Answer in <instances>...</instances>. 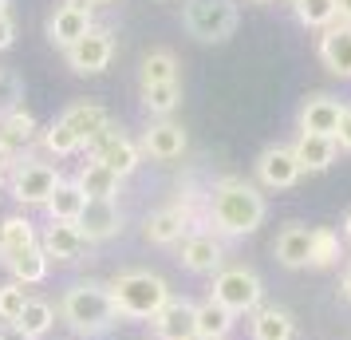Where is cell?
<instances>
[{
  "instance_id": "1",
  "label": "cell",
  "mask_w": 351,
  "mask_h": 340,
  "mask_svg": "<svg viewBox=\"0 0 351 340\" xmlns=\"http://www.w3.org/2000/svg\"><path fill=\"white\" fill-rule=\"evenodd\" d=\"M209 222L229 238H245L265 222V194L237 179L217 182L209 194Z\"/></svg>"
},
{
  "instance_id": "2",
  "label": "cell",
  "mask_w": 351,
  "mask_h": 340,
  "mask_svg": "<svg viewBox=\"0 0 351 340\" xmlns=\"http://www.w3.org/2000/svg\"><path fill=\"white\" fill-rule=\"evenodd\" d=\"M107 289H111V301L119 308V317H130V321H154L158 308L170 301V285L158 273H150V269L119 273Z\"/></svg>"
},
{
  "instance_id": "3",
  "label": "cell",
  "mask_w": 351,
  "mask_h": 340,
  "mask_svg": "<svg viewBox=\"0 0 351 340\" xmlns=\"http://www.w3.org/2000/svg\"><path fill=\"white\" fill-rule=\"evenodd\" d=\"M64 321L83 332V337H99V332H107L114 321H119V308L111 301V289L107 285H95V281H80V285H71L64 293Z\"/></svg>"
},
{
  "instance_id": "4",
  "label": "cell",
  "mask_w": 351,
  "mask_h": 340,
  "mask_svg": "<svg viewBox=\"0 0 351 340\" xmlns=\"http://www.w3.org/2000/svg\"><path fill=\"white\" fill-rule=\"evenodd\" d=\"M182 24L202 44H221L237 28V4L233 0H186Z\"/></svg>"
},
{
  "instance_id": "5",
  "label": "cell",
  "mask_w": 351,
  "mask_h": 340,
  "mask_svg": "<svg viewBox=\"0 0 351 340\" xmlns=\"http://www.w3.org/2000/svg\"><path fill=\"white\" fill-rule=\"evenodd\" d=\"M261 277L253 269H245V265H229L221 273L213 277V301L225 305L229 313H256L261 308Z\"/></svg>"
},
{
  "instance_id": "6",
  "label": "cell",
  "mask_w": 351,
  "mask_h": 340,
  "mask_svg": "<svg viewBox=\"0 0 351 340\" xmlns=\"http://www.w3.org/2000/svg\"><path fill=\"white\" fill-rule=\"evenodd\" d=\"M60 182L64 179L48 162H20L16 174H12V198L20 206H48L51 194L60 190Z\"/></svg>"
},
{
  "instance_id": "7",
  "label": "cell",
  "mask_w": 351,
  "mask_h": 340,
  "mask_svg": "<svg viewBox=\"0 0 351 340\" xmlns=\"http://www.w3.org/2000/svg\"><path fill=\"white\" fill-rule=\"evenodd\" d=\"M111 56H114V36L107 28H91L80 44L67 48V64L75 67L80 76H95V71H103L111 64Z\"/></svg>"
},
{
  "instance_id": "8",
  "label": "cell",
  "mask_w": 351,
  "mask_h": 340,
  "mask_svg": "<svg viewBox=\"0 0 351 340\" xmlns=\"http://www.w3.org/2000/svg\"><path fill=\"white\" fill-rule=\"evenodd\" d=\"M91 28H95V24H91V8H83V4H75V0H64L48 20V40L56 44V48L67 52L71 44H80Z\"/></svg>"
},
{
  "instance_id": "9",
  "label": "cell",
  "mask_w": 351,
  "mask_h": 340,
  "mask_svg": "<svg viewBox=\"0 0 351 340\" xmlns=\"http://www.w3.org/2000/svg\"><path fill=\"white\" fill-rule=\"evenodd\" d=\"M343 103L332 95H312L304 99L300 107V135H324V139H335L339 135V119H343Z\"/></svg>"
},
{
  "instance_id": "10",
  "label": "cell",
  "mask_w": 351,
  "mask_h": 340,
  "mask_svg": "<svg viewBox=\"0 0 351 340\" xmlns=\"http://www.w3.org/2000/svg\"><path fill=\"white\" fill-rule=\"evenodd\" d=\"M154 332H158V340H193L197 337V305L170 297L154 317Z\"/></svg>"
},
{
  "instance_id": "11",
  "label": "cell",
  "mask_w": 351,
  "mask_h": 340,
  "mask_svg": "<svg viewBox=\"0 0 351 340\" xmlns=\"http://www.w3.org/2000/svg\"><path fill=\"white\" fill-rule=\"evenodd\" d=\"M256 174L272 190H288V186H296V179H300L304 170H300V162H296V155H292V146H269L256 159Z\"/></svg>"
},
{
  "instance_id": "12",
  "label": "cell",
  "mask_w": 351,
  "mask_h": 340,
  "mask_svg": "<svg viewBox=\"0 0 351 340\" xmlns=\"http://www.w3.org/2000/svg\"><path fill=\"white\" fill-rule=\"evenodd\" d=\"M319 64L339 80H351V24L339 20L319 36Z\"/></svg>"
},
{
  "instance_id": "13",
  "label": "cell",
  "mask_w": 351,
  "mask_h": 340,
  "mask_svg": "<svg viewBox=\"0 0 351 340\" xmlns=\"http://www.w3.org/2000/svg\"><path fill=\"white\" fill-rule=\"evenodd\" d=\"M75 226L83 229L87 242H107L111 234H119L123 214H119V206H114V198H87V206H83Z\"/></svg>"
},
{
  "instance_id": "14",
  "label": "cell",
  "mask_w": 351,
  "mask_h": 340,
  "mask_svg": "<svg viewBox=\"0 0 351 340\" xmlns=\"http://www.w3.org/2000/svg\"><path fill=\"white\" fill-rule=\"evenodd\" d=\"M190 222H193L190 206H166V210L146 218V242L174 245V242H182V238H190Z\"/></svg>"
},
{
  "instance_id": "15",
  "label": "cell",
  "mask_w": 351,
  "mask_h": 340,
  "mask_svg": "<svg viewBox=\"0 0 351 340\" xmlns=\"http://www.w3.org/2000/svg\"><path fill=\"white\" fill-rule=\"evenodd\" d=\"M225 249L213 234H190L182 238V265L190 273H221Z\"/></svg>"
},
{
  "instance_id": "16",
  "label": "cell",
  "mask_w": 351,
  "mask_h": 340,
  "mask_svg": "<svg viewBox=\"0 0 351 340\" xmlns=\"http://www.w3.org/2000/svg\"><path fill=\"white\" fill-rule=\"evenodd\" d=\"M83 245H87V238H83V229L75 222H51L44 229V238H40V249L51 261H75L83 253Z\"/></svg>"
},
{
  "instance_id": "17",
  "label": "cell",
  "mask_w": 351,
  "mask_h": 340,
  "mask_svg": "<svg viewBox=\"0 0 351 340\" xmlns=\"http://www.w3.org/2000/svg\"><path fill=\"white\" fill-rule=\"evenodd\" d=\"M143 150L150 159H182V150H186V131L170 123V119H162V123H150V131L143 135Z\"/></svg>"
},
{
  "instance_id": "18",
  "label": "cell",
  "mask_w": 351,
  "mask_h": 340,
  "mask_svg": "<svg viewBox=\"0 0 351 340\" xmlns=\"http://www.w3.org/2000/svg\"><path fill=\"white\" fill-rule=\"evenodd\" d=\"M292 155H296V162H300V170L316 174V170H328V166L335 162L339 143H335V139H324V135H300L296 146H292Z\"/></svg>"
},
{
  "instance_id": "19",
  "label": "cell",
  "mask_w": 351,
  "mask_h": 340,
  "mask_svg": "<svg viewBox=\"0 0 351 340\" xmlns=\"http://www.w3.org/2000/svg\"><path fill=\"white\" fill-rule=\"evenodd\" d=\"M276 261L288 269L312 265V229L308 226H285L276 238Z\"/></svg>"
},
{
  "instance_id": "20",
  "label": "cell",
  "mask_w": 351,
  "mask_h": 340,
  "mask_svg": "<svg viewBox=\"0 0 351 340\" xmlns=\"http://www.w3.org/2000/svg\"><path fill=\"white\" fill-rule=\"evenodd\" d=\"M32 139H36V119L24 107L12 115H0V150L20 155L24 146H32Z\"/></svg>"
},
{
  "instance_id": "21",
  "label": "cell",
  "mask_w": 351,
  "mask_h": 340,
  "mask_svg": "<svg viewBox=\"0 0 351 340\" xmlns=\"http://www.w3.org/2000/svg\"><path fill=\"white\" fill-rule=\"evenodd\" d=\"M60 123H67V127L83 139V146H87L99 131L111 123V119H107V111H103V107H95V103H71V107L60 115Z\"/></svg>"
},
{
  "instance_id": "22",
  "label": "cell",
  "mask_w": 351,
  "mask_h": 340,
  "mask_svg": "<svg viewBox=\"0 0 351 340\" xmlns=\"http://www.w3.org/2000/svg\"><path fill=\"white\" fill-rule=\"evenodd\" d=\"M8 269H12V281H20V285H40L44 277H48V265L51 258L40 249V245H28V249H20V253H12V258L4 261Z\"/></svg>"
},
{
  "instance_id": "23",
  "label": "cell",
  "mask_w": 351,
  "mask_h": 340,
  "mask_svg": "<svg viewBox=\"0 0 351 340\" xmlns=\"http://www.w3.org/2000/svg\"><path fill=\"white\" fill-rule=\"evenodd\" d=\"M253 340H292L296 337V324L285 308H256L253 321H249Z\"/></svg>"
},
{
  "instance_id": "24",
  "label": "cell",
  "mask_w": 351,
  "mask_h": 340,
  "mask_svg": "<svg viewBox=\"0 0 351 340\" xmlns=\"http://www.w3.org/2000/svg\"><path fill=\"white\" fill-rule=\"evenodd\" d=\"M233 317L237 313H229L225 305H217L213 297L197 305V337L202 340H225L233 332Z\"/></svg>"
},
{
  "instance_id": "25",
  "label": "cell",
  "mask_w": 351,
  "mask_h": 340,
  "mask_svg": "<svg viewBox=\"0 0 351 340\" xmlns=\"http://www.w3.org/2000/svg\"><path fill=\"white\" fill-rule=\"evenodd\" d=\"M28 245H40V242H36V226L28 222V218L12 214V218H4V222H0V261H8L12 253L28 249Z\"/></svg>"
},
{
  "instance_id": "26",
  "label": "cell",
  "mask_w": 351,
  "mask_h": 340,
  "mask_svg": "<svg viewBox=\"0 0 351 340\" xmlns=\"http://www.w3.org/2000/svg\"><path fill=\"white\" fill-rule=\"evenodd\" d=\"M75 182H80V190H83L87 198H114V194H119V182H123V179L114 174L111 166H103L99 159H91V162L80 170V179H75Z\"/></svg>"
},
{
  "instance_id": "27",
  "label": "cell",
  "mask_w": 351,
  "mask_h": 340,
  "mask_svg": "<svg viewBox=\"0 0 351 340\" xmlns=\"http://www.w3.org/2000/svg\"><path fill=\"white\" fill-rule=\"evenodd\" d=\"M83 206H87V194L80 190V182H60V190L48 202V214L51 222H80Z\"/></svg>"
},
{
  "instance_id": "28",
  "label": "cell",
  "mask_w": 351,
  "mask_h": 340,
  "mask_svg": "<svg viewBox=\"0 0 351 340\" xmlns=\"http://www.w3.org/2000/svg\"><path fill=\"white\" fill-rule=\"evenodd\" d=\"M95 159L103 162V166H111L119 179H127V174H134V170H138V159H143V150L130 143L127 135H123V139H114L111 146H103Z\"/></svg>"
},
{
  "instance_id": "29",
  "label": "cell",
  "mask_w": 351,
  "mask_h": 340,
  "mask_svg": "<svg viewBox=\"0 0 351 340\" xmlns=\"http://www.w3.org/2000/svg\"><path fill=\"white\" fill-rule=\"evenodd\" d=\"M56 324V313H51L48 301H32L28 297V305H24V313H20V321L12 324L24 340H40V337H48V328Z\"/></svg>"
},
{
  "instance_id": "30",
  "label": "cell",
  "mask_w": 351,
  "mask_h": 340,
  "mask_svg": "<svg viewBox=\"0 0 351 340\" xmlns=\"http://www.w3.org/2000/svg\"><path fill=\"white\" fill-rule=\"evenodd\" d=\"M158 83H178V60L170 52H150L143 60V87H158Z\"/></svg>"
},
{
  "instance_id": "31",
  "label": "cell",
  "mask_w": 351,
  "mask_h": 340,
  "mask_svg": "<svg viewBox=\"0 0 351 340\" xmlns=\"http://www.w3.org/2000/svg\"><path fill=\"white\" fill-rule=\"evenodd\" d=\"M143 103L150 115H166L174 111L178 103H182V87L178 83H158V87H143Z\"/></svg>"
},
{
  "instance_id": "32",
  "label": "cell",
  "mask_w": 351,
  "mask_h": 340,
  "mask_svg": "<svg viewBox=\"0 0 351 340\" xmlns=\"http://www.w3.org/2000/svg\"><path fill=\"white\" fill-rule=\"evenodd\" d=\"M296 16L304 28H332L335 20V0H300L296 4Z\"/></svg>"
},
{
  "instance_id": "33",
  "label": "cell",
  "mask_w": 351,
  "mask_h": 340,
  "mask_svg": "<svg viewBox=\"0 0 351 340\" xmlns=\"http://www.w3.org/2000/svg\"><path fill=\"white\" fill-rule=\"evenodd\" d=\"M339 261V238H335L332 229H312V265L316 269H328Z\"/></svg>"
},
{
  "instance_id": "34",
  "label": "cell",
  "mask_w": 351,
  "mask_h": 340,
  "mask_svg": "<svg viewBox=\"0 0 351 340\" xmlns=\"http://www.w3.org/2000/svg\"><path fill=\"white\" fill-rule=\"evenodd\" d=\"M24 305H28V293H24L20 281L0 285V321H4V324H16L20 313H24Z\"/></svg>"
},
{
  "instance_id": "35",
  "label": "cell",
  "mask_w": 351,
  "mask_h": 340,
  "mask_svg": "<svg viewBox=\"0 0 351 340\" xmlns=\"http://www.w3.org/2000/svg\"><path fill=\"white\" fill-rule=\"evenodd\" d=\"M44 146H48L51 155H75V150L83 146V139L67 127V123H60V119H56V123L44 131Z\"/></svg>"
},
{
  "instance_id": "36",
  "label": "cell",
  "mask_w": 351,
  "mask_h": 340,
  "mask_svg": "<svg viewBox=\"0 0 351 340\" xmlns=\"http://www.w3.org/2000/svg\"><path fill=\"white\" fill-rule=\"evenodd\" d=\"M20 99H24V83L16 71H0V115L20 111Z\"/></svg>"
},
{
  "instance_id": "37",
  "label": "cell",
  "mask_w": 351,
  "mask_h": 340,
  "mask_svg": "<svg viewBox=\"0 0 351 340\" xmlns=\"http://www.w3.org/2000/svg\"><path fill=\"white\" fill-rule=\"evenodd\" d=\"M114 139H123V131L114 127V123H107V127L99 131V135H95V139H91V143H87V150H91V159H95V155H99V150H103V146H111Z\"/></svg>"
},
{
  "instance_id": "38",
  "label": "cell",
  "mask_w": 351,
  "mask_h": 340,
  "mask_svg": "<svg viewBox=\"0 0 351 340\" xmlns=\"http://www.w3.org/2000/svg\"><path fill=\"white\" fill-rule=\"evenodd\" d=\"M12 40H16V20H12V16H0V52L12 48Z\"/></svg>"
},
{
  "instance_id": "39",
  "label": "cell",
  "mask_w": 351,
  "mask_h": 340,
  "mask_svg": "<svg viewBox=\"0 0 351 340\" xmlns=\"http://www.w3.org/2000/svg\"><path fill=\"white\" fill-rule=\"evenodd\" d=\"M335 143H339V150H351V107L343 111V119H339V135H335Z\"/></svg>"
},
{
  "instance_id": "40",
  "label": "cell",
  "mask_w": 351,
  "mask_h": 340,
  "mask_svg": "<svg viewBox=\"0 0 351 340\" xmlns=\"http://www.w3.org/2000/svg\"><path fill=\"white\" fill-rule=\"evenodd\" d=\"M335 16L351 24V0H335Z\"/></svg>"
},
{
  "instance_id": "41",
  "label": "cell",
  "mask_w": 351,
  "mask_h": 340,
  "mask_svg": "<svg viewBox=\"0 0 351 340\" xmlns=\"http://www.w3.org/2000/svg\"><path fill=\"white\" fill-rule=\"evenodd\" d=\"M8 166H12V155H8V150H0V182L8 179Z\"/></svg>"
},
{
  "instance_id": "42",
  "label": "cell",
  "mask_w": 351,
  "mask_h": 340,
  "mask_svg": "<svg viewBox=\"0 0 351 340\" xmlns=\"http://www.w3.org/2000/svg\"><path fill=\"white\" fill-rule=\"evenodd\" d=\"M339 293H343V297L351 301V265L343 269V281H339Z\"/></svg>"
},
{
  "instance_id": "43",
  "label": "cell",
  "mask_w": 351,
  "mask_h": 340,
  "mask_svg": "<svg viewBox=\"0 0 351 340\" xmlns=\"http://www.w3.org/2000/svg\"><path fill=\"white\" fill-rule=\"evenodd\" d=\"M343 238L351 242V210H348V218H343Z\"/></svg>"
},
{
  "instance_id": "44",
  "label": "cell",
  "mask_w": 351,
  "mask_h": 340,
  "mask_svg": "<svg viewBox=\"0 0 351 340\" xmlns=\"http://www.w3.org/2000/svg\"><path fill=\"white\" fill-rule=\"evenodd\" d=\"M75 4H83V8H91V4H111V0H75Z\"/></svg>"
},
{
  "instance_id": "45",
  "label": "cell",
  "mask_w": 351,
  "mask_h": 340,
  "mask_svg": "<svg viewBox=\"0 0 351 340\" xmlns=\"http://www.w3.org/2000/svg\"><path fill=\"white\" fill-rule=\"evenodd\" d=\"M0 16H8V0H0Z\"/></svg>"
},
{
  "instance_id": "46",
  "label": "cell",
  "mask_w": 351,
  "mask_h": 340,
  "mask_svg": "<svg viewBox=\"0 0 351 340\" xmlns=\"http://www.w3.org/2000/svg\"><path fill=\"white\" fill-rule=\"evenodd\" d=\"M253 4H272V0H253Z\"/></svg>"
},
{
  "instance_id": "47",
  "label": "cell",
  "mask_w": 351,
  "mask_h": 340,
  "mask_svg": "<svg viewBox=\"0 0 351 340\" xmlns=\"http://www.w3.org/2000/svg\"><path fill=\"white\" fill-rule=\"evenodd\" d=\"M292 4H300V0H292Z\"/></svg>"
},
{
  "instance_id": "48",
  "label": "cell",
  "mask_w": 351,
  "mask_h": 340,
  "mask_svg": "<svg viewBox=\"0 0 351 340\" xmlns=\"http://www.w3.org/2000/svg\"><path fill=\"white\" fill-rule=\"evenodd\" d=\"M193 340H202V337H193Z\"/></svg>"
}]
</instances>
